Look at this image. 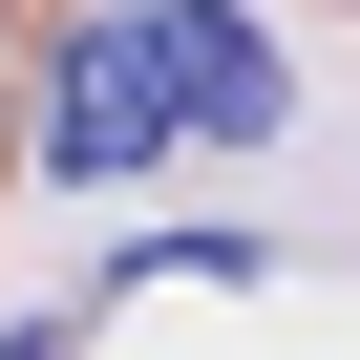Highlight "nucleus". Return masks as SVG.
Segmentation results:
<instances>
[{
    "label": "nucleus",
    "instance_id": "f03ea898",
    "mask_svg": "<svg viewBox=\"0 0 360 360\" xmlns=\"http://www.w3.org/2000/svg\"><path fill=\"white\" fill-rule=\"evenodd\" d=\"M43 169H85V191L169 169V106H148V22H85V43H64V85H43Z\"/></svg>",
    "mask_w": 360,
    "mask_h": 360
},
{
    "label": "nucleus",
    "instance_id": "f257e3e1",
    "mask_svg": "<svg viewBox=\"0 0 360 360\" xmlns=\"http://www.w3.org/2000/svg\"><path fill=\"white\" fill-rule=\"evenodd\" d=\"M148 22V106H169V148H255L276 127V43L233 22V0H127Z\"/></svg>",
    "mask_w": 360,
    "mask_h": 360
},
{
    "label": "nucleus",
    "instance_id": "7ed1b4c3",
    "mask_svg": "<svg viewBox=\"0 0 360 360\" xmlns=\"http://www.w3.org/2000/svg\"><path fill=\"white\" fill-rule=\"evenodd\" d=\"M0 360H85V297H43V318H0Z\"/></svg>",
    "mask_w": 360,
    "mask_h": 360
}]
</instances>
